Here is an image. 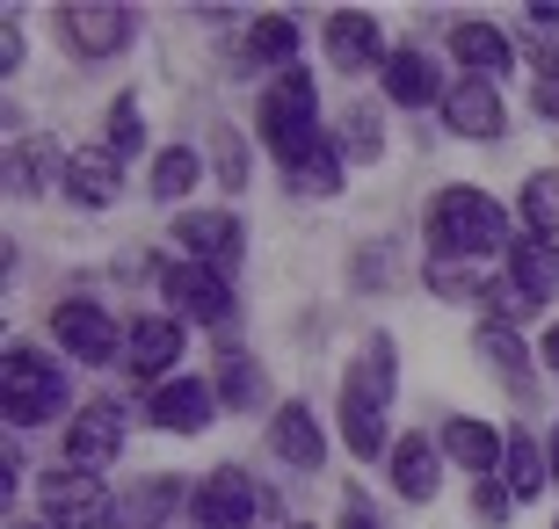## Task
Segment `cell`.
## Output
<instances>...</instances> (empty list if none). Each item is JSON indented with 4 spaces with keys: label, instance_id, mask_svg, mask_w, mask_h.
<instances>
[{
    "label": "cell",
    "instance_id": "cell-9",
    "mask_svg": "<svg viewBox=\"0 0 559 529\" xmlns=\"http://www.w3.org/2000/svg\"><path fill=\"white\" fill-rule=\"evenodd\" d=\"M254 123H262V139H270V145H290V139H306V131H320V123H312V81L298 73V65L262 95V117H254Z\"/></svg>",
    "mask_w": 559,
    "mask_h": 529
},
{
    "label": "cell",
    "instance_id": "cell-7",
    "mask_svg": "<svg viewBox=\"0 0 559 529\" xmlns=\"http://www.w3.org/2000/svg\"><path fill=\"white\" fill-rule=\"evenodd\" d=\"M51 334L66 341V356H81V363H109L117 348H124V334H117V320H109L103 305H87V298H73V305L51 312Z\"/></svg>",
    "mask_w": 559,
    "mask_h": 529
},
{
    "label": "cell",
    "instance_id": "cell-20",
    "mask_svg": "<svg viewBox=\"0 0 559 529\" xmlns=\"http://www.w3.org/2000/svg\"><path fill=\"white\" fill-rule=\"evenodd\" d=\"M385 95H393V103H407V109H421V103H443V81H436V65L421 59L415 44H407V51H393V59H385Z\"/></svg>",
    "mask_w": 559,
    "mask_h": 529
},
{
    "label": "cell",
    "instance_id": "cell-17",
    "mask_svg": "<svg viewBox=\"0 0 559 529\" xmlns=\"http://www.w3.org/2000/svg\"><path fill=\"white\" fill-rule=\"evenodd\" d=\"M443 449H451V457L473 471V479H495L501 457H509V443H501L487 421H443Z\"/></svg>",
    "mask_w": 559,
    "mask_h": 529
},
{
    "label": "cell",
    "instance_id": "cell-37",
    "mask_svg": "<svg viewBox=\"0 0 559 529\" xmlns=\"http://www.w3.org/2000/svg\"><path fill=\"white\" fill-rule=\"evenodd\" d=\"M0 65H8V73H15V65H22V29H15V22L0 29Z\"/></svg>",
    "mask_w": 559,
    "mask_h": 529
},
{
    "label": "cell",
    "instance_id": "cell-13",
    "mask_svg": "<svg viewBox=\"0 0 559 529\" xmlns=\"http://www.w3.org/2000/svg\"><path fill=\"white\" fill-rule=\"evenodd\" d=\"M328 59L342 65V73H364V65L393 59V51L378 44V22H371V15H356V8H334V15H328Z\"/></svg>",
    "mask_w": 559,
    "mask_h": 529
},
{
    "label": "cell",
    "instance_id": "cell-15",
    "mask_svg": "<svg viewBox=\"0 0 559 529\" xmlns=\"http://www.w3.org/2000/svg\"><path fill=\"white\" fill-rule=\"evenodd\" d=\"M153 421L175 428V435L211 428V385H204V377H167V385L153 392Z\"/></svg>",
    "mask_w": 559,
    "mask_h": 529
},
{
    "label": "cell",
    "instance_id": "cell-34",
    "mask_svg": "<svg viewBox=\"0 0 559 529\" xmlns=\"http://www.w3.org/2000/svg\"><path fill=\"white\" fill-rule=\"evenodd\" d=\"M479 348H487L509 377H523V348H516V334H509V326H479Z\"/></svg>",
    "mask_w": 559,
    "mask_h": 529
},
{
    "label": "cell",
    "instance_id": "cell-1",
    "mask_svg": "<svg viewBox=\"0 0 559 529\" xmlns=\"http://www.w3.org/2000/svg\"><path fill=\"white\" fill-rule=\"evenodd\" d=\"M385 399H393V341L378 334L371 356L342 377V443L356 457H378L385 449Z\"/></svg>",
    "mask_w": 559,
    "mask_h": 529
},
{
    "label": "cell",
    "instance_id": "cell-12",
    "mask_svg": "<svg viewBox=\"0 0 559 529\" xmlns=\"http://www.w3.org/2000/svg\"><path fill=\"white\" fill-rule=\"evenodd\" d=\"M443 123H451L457 139H501V95L495 81H451L443 87Z\"/></svg>",
    "mask_w": 559,
    "mask_h": 529
},
{
    "label": "cell",
    "instance_id": "cell-18",
    "mask_svg": "<svg viewBox=\"0 0 559 529\" xmlns=\"http://www.w3.org/2000/svg\"><path fill=\"white\" fill-rule=\"evenodd\" d=\"M509 284L531 298V305H545V298H559V254L545 240H531L523 232L516 247H509Z\"/></svg>",
    "mask_w": 559,
    "mask_h": 529
},
{
    "label": "cell",
    "instance_id": "cell-25",
    "mask_svg": "<svg viewBox=\"0 0 559 529\" xmlns=\"http://www.w3.org/2000/svg\"><path fill=\"white\" fill-rule=\"evenodd\" d=\"M501 479H509V501H531V493H545V486H552V479H545V457L531 449V435H509Z\"/></svg>",
    "mask_w": 559,
    "mask_h": 529
},
{
    "label": "cell",
    "instance_id": "cell-14",
    "mask_svg": "<svg viewBox=\"0 0 559 529\" xmlns=\"http://www.w3.org/2000/svg\"><path fill=\"white\" fill-rule=\"evenodd\" d=\"M66 37L81 44L87 59H103V51H117V44L131 37V15L124 8H109V0H81V8H59Z\"/></svg>",
    "mask_w": 559,
    "mask_h": 529
},
{
    "label": "cell",
    "instance_id": "cell-22",
    "mask_svg": "<svg viewBox=\"0 0 559 529\" xmlns=\"http://www.w3.org/2000/svg\"><path fill=\"white\" fill-rule=\"evenodd\" d=\"M393 486L407 501H436V443L429 435H400L393 443Z\"/></svg>",
    "mask_w": 559,
    "mask_h": 529
},
{
    "label": "cell",
    "instance_id": "cell-8",
    "mask_svg": "<svg viewBox=\"0 0 559 529\" xmlns=\"http://www.w3.org/2000/svg\"><path fill=\"white\" fill-rule=\"evenodd\" d=\"M276 160H284L290 189H306V196H334V189H342V145H334L328 131H306V139L276 145Z\"/></svg>",
    "mask_w": 559,
    "mask_h": 529
},
{
    "label": "cell",
    "instance_id": "cell-40",
    "mask_svg": "<svg viewBox=\"0 0 559 529\" xmlns=\"http://www.w3.org/2000/svg\"><path fill=\"white\" fill-rule=\"evenodd\" d=\"M552 486H559V435H552Z\"/></svg>",
    "mask_w": 559,
    "mask_h": 529
},
{
    "label": "cell",
    "instance_id": "cell-10",
    "mask_svg": "<svg viewBox=\"0 0 559 529\" xmlns=\"http://www.w3.org/2000/svg\"><path fill=\"white\" fill-rule=\"evenodd\" d=\"M124 449V421L117 407H87L81 421H66V471H103Z\"/></svg>",
    "mask_w": 559,
    "mask_h": 529
},
{
    "label": "cell",
    "instance_id": "cell-16",
    "mask_svg": "<svg viewBox=\"0 0 559 529\" xmlns=\"http://www.w3.org/2000/svg\"><path fill=\"white\" fill-rule=\"evenodd\" d=\"M59 182L73 189L81 204H117L124 167H117V153H66V160H59Z\"/></svg>",
    "mask_w": 559,
    "mask_h": 529
},
{
    "label": "cell",
    "instance_id": "cell-5",
    "mask_svg": "<svg viewBox=\"0 0 559 529\" xmlns=\"http://www.w3.org/2000/svg\"><path fill=\"white\" fill-rule=\"evenodd\" d=\"M254 508H262V493L248 486V471H240V465H226V471H211L204 486H197L189 522H197V529H248Z\"/></svg>",
    "mask_w": 559,
    "mask_h": 529
},
{
    "label": "cell",
    "instance_id": "cell-39",
    "mask_svg": "<svg viewBox=\"0 0 559 529\" xmlns=\"http://www.w3.org/2000/svg\"><path fill=\"white\" fill-rule=\"evenodd\" d=\"M538 109H545V117L559 123V87H538Z\"/></svg>",
    "mask_w": 559,
    "mask_h": 529
},
{
    "label": "cell",
    "instance_id": "cell-32",
    "mask_svg": "<svg viewBox=\"0 0 559 529\" xmlns=\"http://www.w3.org/2000/svg\"><path fill=\"white\" fill-rule=\"evenodd\" d=\"M342 153H349V160H378V117L371 109H349V123H342Z\"/></svg>",
    "mask_w": 559,
    "mask_h": 529
},
{
    "label": "cell",
    "instance_id": "cell-11",
    "mask_svg": "<svg viewBox=\"0 0 559 529\" xmlns=\"http://www.w3.org/2000/svg\"><path fill=\"white\" fill-rule=\"evenodd\" d=\"M175 247H189V262H204V268H233L248 240H240V218L233 211H189L175 225Z\"/></svg>",
    "mask_w": 559,
    "mask_h": 529
},
{
    "label": "cell",
    "instance_id": "cell-36",
    "mask_svg": "<svg viewBox=\"0 0 559 529\" xmlns=\"http://www.w3.org/2000/svg\"><path fill=\"white\" fill-rule=\"evenodd\" d=\"M342 529H378L371 501H356V493H349V501H342Z\"/></svg>",
    "mask_w": 559,
    "mask_h": 529
},
{
    "label": "cell",
    "instance_id": "cell-4",
    "mask_svg": "<svg viewBox=\"0 0 559 529\" xmlns=\"http://www.w3.org/2000/svg\"><path fill=\"white\" fill-rule=\"evenodd\" d=\"M44 522L51 529H117V508L95 471H59L44 479Z\"/></svg>",
    "mask_w": 559,
    "mask_h": 529
},
{
    "label": "cell",
    "instance_id": "cell-29",
    "mask_svg": "<svg viewBox=\"0 0 559 529\" xmlns=\"http://www.w3.org/2000/svg\"><path fill=\"white\" fill-rule=\"evenodd\" d=\"M44 175H51V145H44V139L15 145V160H8V189H15V196H44Z\"/></svg>",
    "mask_w": 559,
    "mask_h": 529
},
{
    "label": "cell",
    "instance_id": "cell-28",
    "mask_svg": "<svg viewBox=\"0 0 559 529\" xmlns=\"http://www.w3.org/2000/svg\"><path fill=\"white\" fill-rule=\"evenodd\" d=\"M189 182H197V153H189V145H167L160 160H153V196H160V204H182Z\"/></svg>",
    "mask_w": 559,
    "mask_h": 529
},
{
    "label": "cell",
    "instance_id": "cell-23",
    "mask_svg": "<svg viewBox=\"0 0 559 529\" xmlns=\"http://www.w3.org/2000/svg\"><path fill=\"white\" fill-rule=\"evenodd\" d=\"M270 443H276V457H284V465H298V471L320 465V428H312L306 407H284V413H276V421H270Z\"/></svg>",
    "mask_w": 559,
    "mask_h": 529
},
{
    "label": "cell",
    "instance_id": "cell-2",
    "mask_svg": "<svg viewBox=\"0 0 559 529\" xmlns=\"http://www.w3.org/2000/svg\"><path fill=\"white\" fill-rule=\"evenodd\" d=\"M429 240H436V254L479 262V254H501V247H509V218H501V204L479 196V189H443L436 211H429Z\"/></svg>",
    "mask_w": 559,
    "mask_h": 529
},
{
    "label": "cell",
    "instance_id": "cell-27",
    "mask_svg": "<svg viewBox=\"0 0 559 529\" xmlns=\"http://www.w3.org/2000/svg\"><path fill=\"white\" fill-rule=\"evenodd\" d=\"M523 225H531V240L559 232V175H531L523 182Z\"/></svg>",
    "mask_w": 559,
    "mask_h": 529
},
{
    "label": "cell",
    "instance_id": "cell-26",
    "mask_svg": "<svg viewBox=\"0 0 559 529\" xmlns=\"http://www.w3.org/2000/svg\"><path fill=\"white\" fill-rule=\"evenodd\" d=\"M248 51L290 73V65H298V22H290V15H262V22L248 29Z\"/></svg>",
    "mask_w": 559,
    "mask_h": 529
},
{
    "label": "cell",
    "instance_id": "cell-24",
    "mask_svg": "<svg viewBox=\"0 0 559 529\" xmlns=\"http://www.w3.org/2000/svg\"><path fill=\"white\" fill-rule=\"evenodd\" d=\"M175 501H182L175 479H139V486L124 493V508H117V529H160Z\"/></svg>",
    "mask_w": 559,
    "mask_h": 529
},
{
    "label": "cell",
    "instance_id": "cell-19",
    "mask_svg": "<svg viewBox=\"0 0 559 529\" xmlns=\"http://www.w3.org/2000/svg\"><path fill=\"white\" fill-rule=\"evenodd\" d=\"M451 51H457V65H465L473 81L509 73V37H501V29H487V22H457V29H451Z\"/></svg>",
    "mask_w": 559,
    "mask_h": 529
},
{
    "label": "cell",
    "instance_id": "cell-31",
    "mask_svg": "<svg viewBox=\"0 0 559 529\" xmlns=\"http://www.w3.org/2000/svg\"><path fill=\"white\" fill-rule=\"evenodd\" d=\"M139 145H145V131H139V109H131V103H117V109H109V139H103V153L131 160Z\"/></svg>",
    "mask_w": 559,
    "mask_h": 529
},
{
    "label": "cell",
    "instance_id": "cell-3",
    "mask_svg": "<svg viewBox=\"0 0 559 529\" xmlns=\"http://www.w3.org/2000/svg\"><path fill=\"white\" fill-rule=\"evenodd\" d=\"M0 377H8V421L22 428H44L66 413V370L44 356V348L15 341L8 348V363H0Z\"/></svg>",
    "mask_w": 559,
    "mask_h": 529
},
{
    "label": "cell",
    "instance_id": "cell-6",
    "mask_svg": "<svg viewBox=\"0 0 559 529\" xmlns=\"http://www.w3.org/2000/svg\"><path fill=\"white\" fill-rule=\"evenodd\" d=\"M167 305H182V320H197V326H226V312H233L226 268L175 262V268H167Z\"/></svg>",
    "mask_w": 559,
    "mask_h": 529
},
{
    "label": "cell",
    "instance_id": "cell-41",
    "mask_svg": "<svg viewBox=\"0 0 559 529\" xmlns=\"http://www.w3.org/2000/svg\"><path fill=\"white\" fill-rule=\"evenodd\" d=\"M29 529H51V522H29Z\"/></svg>",
    "mask_w": 559,
    "mask_h": 529
},
{
    "label": "cell",
    "instance_id": "cell-33",
    "mask_svg": "<svg viewBox=\"0 0 559 529\" xmlns=\"http://www.w3.org/2000/svg\"><path fill=\"white\" fill-rule=\"evenodd\" d=\"M211 153H218V175H226V189H248V145L233 139V131H218V139H211Z\"/></svg>",
    "mask_w": 559,
    "mask_h": 529
},
{
    "label": "cell",
    "instance_id": "cell-21",
    "mask_svg": "<svg viewBox=\"0 0 559 529\" xmlns=\"http://www.w3.org/2000/svg\"><path fill=\"white\" fill-rule=\"evenodd\" d=\"M182 363V326L175 320H139L131 326V370L139 377H160V370Z\"/></svg>",
    "mask_w": 559,
    "mask_h": 529
},
{
    "label": "cell",
    "instance_id": "cell-35",
    "mask_svg": "<svg viewBox=\"0 0 559 529\" xmlns=\"http://www.w3.org/2000/svg\"><path fill=\"white\" fill-rule=\"evenodd\" d=\"M501 515H509V493L495 479H479V522H501Z\"/></svg>",
    "mask_w": 559,
    "mask_h": 529
},
{
    "label": "cell",
    "instance_id": "cell-30",
    "mask_svg": "<svg viewBox=\"0 0 559 529\" xmlns=\"http://www.w3.org/2000/svg\"><path fill=\"white\" fill-rule=\"evenodd\" d=\"M218 399H233V407H262V370H254L248 356H226V363H218Z\"/></svg>",
    "mask_w": 559,
    "mask_h": 529
},
{
    "label": "cell",
    "instance_id": "cell-38",
    "mask_svg": "<svg viewBox=\"0 0 559 529\" xmlns=\"http://www.w3.org/2000/svg\"><path fill=\"white\" fill-rule=\"evenodd\" d=\"M538 356H545V363L559 370V326H545V348H538Z\"/></svg>",
    "mask_w": 559,
    "mask_h": 529
},
{
    "label": "cell",
    "instance_id": "cell-42",
    "mask_svg": "<svg viewBox=\"0 0 559 529\" xmlns=\"http://www.w3.org/2000/svg\"><path fill=\"white\" fill-rule=\"evenodd\" d=\"M270 529H284V522H270Z\"/></svg>",
    "mask_w": 559,
    "mask_h": 529
}]
</instances>
